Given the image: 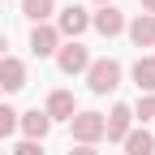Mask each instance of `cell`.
Returning a JSON list of instances; mask_svg holds the SVG:
<instances>
[{
    "mask_svg": "<svg viewBox=\"0 0 155 155\" xmlns=\"http://www.w3.org/2000/svg\"><path fill=\"white\" fill-rule=\"evenodd\" d=\"M86 86H91V95H112L116 86H121V61H112V56L91 61V69H86Z\"/></svg>",
    "mask_w": 155,
    "mask_h": 155,
    "instance_id": "cell-1",
    "label": "cell"
},
{
    "mask_svg": "<svg viewBox=\"0 0 155 155\" xmlns=\"http://www.w3.org/2000/svg\"><path fill=\"white\" fill-rule=\"evenodd\" d=\"M69 125H73V142L78 147H95L104 138V112H78Z\"/></svg>",
    "mask_w": 155,
    "mask_h": 155,
    "instance_id": "cell-2",
    "label": "cell"
},
{
    "mask_svg": "<svg viewBox=\"0 0 155 155\" xmlns=\"http://www.w3.org/2000/svg\"><path fill=\"white\" fill-rule=\"evenodd\" d=\"M86 26H91V13H86L82 5H69V9H61V17H56V35L69 39V43H73Z\"/></svg>",
    "mask_w": 155,
    "mask_h": 155,
    "instance_id": "cell-3",
    "label": "cell"
},
{
    "mask_svg": "<svg viewBox=\"0 0 155 155\" xmlns=\"http://www.w3.org/2000/svg\"><path fill=\"white\" fill-rule=\"evenodd\" d=\"M56 65H61V73H69V78H73V73H86V69H91V52L78 43V39H73V43H61Z\"/></svg>",
    "mask_w": 155,
    "mask_h": 155,
    "instance_id": "cell-4",
    "label": "cell"
},
{
    "mask_svg": "<svg viewBox=\"0 0 155 155\" xmlns=\"http://www.w3.org/2000/svg\"><path fill=\"white\" fill-rule=\"evenodd\" d=\"M129 129H134V112H129V104H116V108L104 116V138H108V142H125Z\"/></svg>",
    "mask_w": 155,
    "mask_h": 155,
    "instance_id": "cell-5",
    "label": "cell"
},
{
    "mask_svg": "<svg viewBox=\"0 0 155 155\" xmlns=\"http://www.w3.org/2000/svg\"><path fill=\"white\" fill-rule=\"evenodd\" d=\"M61 43H65V39L56 35L52 22H39V26L30 30V52H35V56H56V52H61Z\"/></svg>",
    "mask_w": 155,
    "mask_h": 155,
    "instance_id": "cell-6",
    "label": "cell"
},
{
    "mask_svg": "<svg viewBox=\"0 0 155 155\" xmlns=\"http://www.w3.org/2000/svg\"><path fill=\"white\" fill-rule=\"evenodd\" d=\"M17 129H22L30 142H43V138H48V129H52V121H48V112H43V108H30V112H17Z\"/></svg>",
    "mask_w": 155,
    "mask_h": 155,
    "instance_id": "cell-7",
    "label": "cell"
},
{
    "mask_svg": "<svg viewBox=\"0 0 155 155\" xmlns=\"http://www.w3.org/2000/svg\"><path fill=\"white\" fill-rule=\"evenodd\" d=\"M43 112H48V121H73V116H78V99H73V91H52L48 104H43Z\"/></svg>",
    "mask_w": 155,
    "mask_h": 155,
    "instance_id": "cell-8",
    "label": "cell"
},
{
    "mask_svg": "<svg viewBox=\"0 0 155 155\" xmlns=\"http://www.w3.org/2000/svg\"><path fill=\"white\" fill-rule=\"evenodd\" d=\"M91 26H95V30H99L104 39H116V35H121V30H125V13H121V9H116V5H104L99 13H95V17H91Z\"/></svg>",
    "mask_w": 155,
    "mask_h": 155,
    "instance_id": "cell-9",
    "label": "cell"
},
{
    "mask_svg": "<svg viewBox=\"0 0 155 155\" xmlns=\"http://www.w3.org/2000/svg\"><path fill=\"white\" fill-rule=\"evenodd\" d=\"M26 86V61H17V56H5L0 61V91H22Z\"/></svg>",
    "mask_w": 155,
    "mask_h": 155,
    "instance_id": "cell-10",
    "label": "cell"
},
{
    "mask_svg": "<svg viewBox=\"0 0 155 155\" xmlns=\"http://www.w3.org/2000/svg\"><path fill=\"white\" fill-rule=\"evenodd\" d=\"M129 39H134V48H155V17L151 13H138L134 22H125Z\"/></svg>",
    "mask_w": 155,
    "mask_h": 155,
    "instance_id": "cell-11",
    "label": "cell"
},
{
    "mask_svg": "<svg viewBox=\"0 0 155 155\" xmlns=\"http://www.w3.org/2000/svg\"><path fill=\"white\" fill-rule=\"evenodd\" d=\"M134 82L142 95H155V56H138L134 61Z\"/></svg>",
    "mask_w": 155,
    "mask_h": 155,
    "instance_id": "cell-12",
    "label": "cell"
},
{
    "mask_svg": "<svg viewBox=\"0 0 155 155\" xmlns=\"http://www.w3.org/2000/svg\"><path fill=\"white\" fill-rule=\"evenodd\" d=\"M125 155H155V134L151 129H129L125 134Z\"/></svg>",
    "mask_w": 155,
    "mask_h": 155,
    "instance_id": "cell-13",
    "label": "cell"
},
{
    "mask_svg": "<svg viewBox=\"0 0 155 155\" xmlns=\"http://www.w3.org/2000/svg\"><path fill=\"white\" fill-rule=\"evenodd\" d=\"M22 13L39 26V22H48V17L56 13V0H22Z\"/></svg>",
    "mask_w": 155,
    "mask_h": 155,
    "instance_id": "cell-14",
    "label": "cell"
},
{
    "mask_svg": "<svg viewBox=\"0 0 155 155\" xmlns=\"http://www.w3.org/2000/svg\"><path fill=\"white\" fill-rule=\"evenodd\" d=\"M129 112H134V121H155V95H142Z\"/></svg>",
    "mask_w": 155,
    "mask_h": 155,
    "instance_id": "cell-15",
    "label": "cell"
},
{
    "mask_svg": "<svg viewBox=\"0 0 155 155\" xmlns=\"http://www.w3.org/2000/svg\"><path fill=\"white\" fill-rule=\"evenodd\" d=\"M13 129H17V108H9V104H0V138H9Z\"/></svg>",
    "mask_w": 155,
    "mask_h": 155,
    "instance_id": "cell-16",
    "label": "cell"
},
{
    "mask_svg": "<svg viewBox=\"0 0 155 155\" xmlns=\"http://www.w3.org/2000/svg\"><path fill=\"white\" fill-rule=\"evenodd\" d=\"M9 155H43V142H30V138H22Z\"/></svg>",
    "mask_w": 155,
    "mask_h": 155,
    "instance_id": "cell-17",
    "label": "cell"
},
{
    "mask_svg": "<svg viewBox=\"0 0 155 155\" xmlns=\"http://www.w3.org/2000/svg\"><path fill=\"white\" fill-rule=\"evenodd\" d=\"M69 155H99V151H95V147H73Z\"/></svg>",
    "mask_w": 155,
    "mask_h": 155,
    "instance_id": "cell-18",
    "label": "cell"
},
{
    "mask_svg": "<svg viewBox=\"0 0 155 155\" xmlns=\"http://www.w3.org/2000/svg\"><path fill=\"white\" fill-rule=\"evenodd\" d=\"M138 5H142V13H151V17H155V0H138Z\"/></svg>",
    "mask_w": 155,
    "mask_h": 155,
    "instance_id": "cell-19",
    "label": "cell"
},
{
    "mask_svg": "<svg viewBox=\"0 0 155 155\" xmlns=\"http://www.w3.org/2000/svg\"><path fill=\"white\" fill-rule=\"evenodd\" d=\"M0 61H5V35H0Z\"/></svg>",
    "mask_w": 155,
    "mask_h": 155,
    "instance_id": "cell-20",
    "label": "cell"
},
{
    "mask_svg": "<svg viewBox=\"0 0 155 155\" xmlns=\"http://www.w3.org/2000/svg\"><path fill=\"white\" fill-rule=\"evenodd\" d=\"M95 5H99V9H104V5H112V0H95Z\"/></svg>",
    "mask_w": 155,
    "mask_h": 155,
    "instance_id": "cell-21",
    "label": "cell"
},
{
    "mask_svg": "<svg viewBox=\"0 0 155 155\" xmlns=\"http://www.w3.org/2000/svg\"><path fill=\"white\" fill-rule=\"evenodd\" d=\"M0 95H5V91H0Z\"/></svg>",
    "mask_w": 155,
    "mask_h": 155,
    "instance_id": "cell-22",
    "label": "cell"
}]
</instances>
